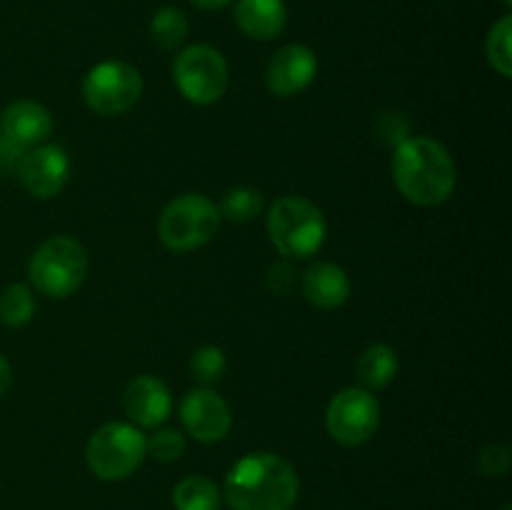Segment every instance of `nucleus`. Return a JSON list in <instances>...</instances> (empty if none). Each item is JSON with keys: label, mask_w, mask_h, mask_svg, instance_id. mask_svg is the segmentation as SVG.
<instances>
[{"label": "nucleus", "mask_w": 512, "mask_h": 510, "mask_svg": "<svg viewBox=\"0 0 512 510\" xmlns=\"http://www.w3.org/2000/svg\"><path fill=\"white\" fill-rule=\"evenodd\" d=\"M393 180L408 203L435 208L455 193L458 165L443 143L410 135L395 148Z\"/></svg>", "instance_id": "f257e3e1"}, {"label": "nucleus", "mask_w": 512, "mask_h": 510, "mask_svg": "<svg viewBox=\"0 0 512 510\" xmlns=\"http://www.w3.org/2000/svg\"><path fill=\"white\" fill-rule=\"evenodd\" d=\"M300 478L278 453H250L230 468L225 500L233 510H290L298 500Z\"/></svg>", "instance_id": "f03ea898"}, {"label": "nucleus", "mask_w": 512, "mask_h": 510, "mask_svg": "<svg viewBox=\"0 0 512 510\" xmlns=\"http://www.w3.org/2000/svg\"><path fill=\"white\" fill-rule=\"evenodd\" d=\"M268 235L283 258L305 260L323 248L328 223L315 203L300 195H283L268 210Z\"/></svg>", "instance_id": "7ed1b4c3"}, {"label": "nucleus", "mask_w": 512, "mask_h": 510, "mask_svg": "<svg viewBox=\"0 0 512 510\" xmlns=\"http://www.w3.org/2000/svg\"><path fill=\"white\" fill-rule=\"evenodd\" d=\"M148 438L133 423H105L85 445V463L100 480H125L143 465Z\"/></svg>", "instance_id": "20e7f679"}, {"label": "nucleus", "mask_w": 512, "mask_h": 510, "mask_svg": "<svg viewBox=\"0 0 512 510\" xmlns=\"http://www.w3.org/2000/svg\"><path fill=\"white\" fill-rule=\"evenodd\" d=\"M88 275V253L68 235L45 240L28 263V278L38 293L48 298H68Z\"/></svg>", "instance_id": "39448f33"}, {"label": "nucleus", "mask_w": 512, "mask_h": 510, "mask_svg": "<svg viewBox=\"0 0 512 510\" xmlns=\"http://www.w3.org/2000/svg\"><path fill=\"white\" fill-rule=\"evenodd\" d=\"M220 210L200 193H185L170 200L158 220L160 243L173 253H190L215 238L220 228Z\"/></svg>", "instance_id": "423d86ee"}, {"label": "nucleus", "mask_w": 512, "mask_h": 510, "mask_svg": "<svg viewBox=\"0 0 512 510\" xmlns=\"http://www.w3.org/2000/svg\"><path fill=\"white\" fill-rule=\"evenodd\" d=\"M173 80L188 103L213 105L228 90L230 70L220 50L200 43L180 50L173 63Z\"/></svg>", "instance_id": "0eeeda50"}, {"label": "nucleus", "mask_w": 512, "mask_h": 510, "mask_svg": "<svg viewBox=\"0 0 512 510\" xmlns=\"http://www.w3.org/2000/svg\"><path fill=\"white\" fill-rule=\"evenodd\" d=\"M143 95V75L123 60H105L88 70L83 80V100L93 113L115 118L133 108Z\"/></svg>", "instance_id": "6e6552de"}, {"label": "nucleus", "mask_w": 512, "mask_h": 510, "mask_svg": "<svg viewBox=\"0 0 512 510\" xmlns=\"http://www.w3.org/2000/svg\"><path fill=\"white\" fill-rule=\"evenodd\" d=\"M380 403L370 390L345 388L330 400L325 413V428L335 443L345 448L363 445L378 433Z\"/></svg>", "instance_id": "1a4fd4ad"}, {"label": "nucleus", "mask_w": 512, "mask_h": 510, "mask_svg": "<svg viewBox=\"0 0 512 510\" xmlns=\"http://www.w3.org/2000/svg\"><path fill=\"white\" fill-rule=\"evenodd\" d=\"M18 180L33 198L50 200L60 195L70 178V158L60 145L43 143L23 153L18 163Z\"/></svg>", "instance_id": "9d476101"}, {"label": "nucleus", "mask_w": 512, "mask_h": 510, "mask_svg": "<svg viewBox=\"0 0 512 510\" xmlns=\"http://www.w3.org/2000/svg\"><path fill=\"white\" fill-rule=\"evenodd\" d=\"M180 420L198 443H220L233 428V413L213 388L190 390L180 403Z\"/></svg>", "instance_id": "9b49d317"}, {"label": "nucleus", "mask_w": 512, "mask_h": 510, "mask_svg": "<svg viewBox=\"0 0 512 510\" xmlns=\"http://www.w3.org/2000/svg\"><path fill=\"white\" fill-rule=\"evenodd\" d=\"M318 75V58L308 45H285L265 68V85L278 98H293L308 90Z\"/></svg>", "instance_id": "f8f14e48"}, {"label": "nucleus", "mask_w": 512, "mask_h": 510, "mask_svg": "<svg viewBox=\"0 0 512 510\" xmlns=\"http://www.w3.org/2000/svg\"><path fill=\"white\" fill-rule=\"evenodd\" d=\"M53 135V115L35 100H15L0 115V138L15 148H38Z\"/></svg>", "instance_id": "ddd939ff"}, {"label": "nucleus", "mask_w": 512, "mask_h": 510, "mask_svg": "<svg viewBox=\"0 0 512 510\" xmlns=\"http://www.w3.org/2000/svg\"><path fill=\"white\" fill-rule=\"evenodd\" d=\"M123 408L135 428H158L168 420L173 395L168 385L155 375H138L125 385Z\"/></svg>", "instance_id": "4468645a"}, {"label": "nucleus", "mask_w": 512, "mask_h": 510, "mask_svg": "<svg viewBox=\"0 0 512 510\" xmlns=\"http://www.w3.org/2000/svg\"><path fill=\"white\" fill-rule=\"evenodd\" d=\"M303 293L315 308H340L350 295V278L340 265L328 263V260L313 263L303 275Z\"/></svg>", "instance_id": "2eb2a0df"}, {"label": "nucleus", "mask_w": 512, "mask_h": 510, "mask_svg": "<svg viewBox=\"0 0 512 510\" xmlns=\"http://www.w3.org/2000/svg\"><path fill=\"white\" fill-rule=\"evenodd\" d=\"M235 23L248 38L273 40L285 30L288 8L283 0H238Z\"/></svg>", "instance_id": "dca6fc26"}, {"label": "nucleus", "mask_w": 512, "mask_h": 510, "mask_svg": "<svg viewBox=\"0 0 512 510\" xmlns=\"http://www.w3.org/2000/svg\"><path fill=\"white\" fill-rule=\"evenodd\" d=\"M398 353H395L390 345L375 343L370 348L363 350V355L358 358V380L363 383L365 390H383L398 375Z\"/></svg>", "instance_id": "f3484780"}, {"label": "nucleus", "mask_w": 512, "mask_h": 510, "mask_svg": "<svg viewBox=\"0 0 512 510\" xmlns=\"http://www.w3.org/2000/svg\"><path fill=\"white\" fill-rule=\"evenodd\" d=\"M223 495L205 475H188L173 488L175 510H220Z\"/></svg>", "instance_id": "a211bd4d"}, {"label": "nucleus", "mask_w": 512, "mask_h": 510, "mask_svg": "<svg viewBox=\"0 0 512 510\" xmlns=\"http://www.w3.org/2000/svg\"><path fill=\"white\" fill-rule=\"evenodd\" d=\"M35 315L33 288L25 283H13L0 293V320L8 328H23Z\"/></svg>", "instance_id": "6ab92c4d"}, {"label": "nucleus", "mask_w": 512, "mask_h": 510, "mask_svg": "<svg viewBox=\"0 0 512 510\" xmlns=\"http://www.w3.org/2000/svg\"><path fill=\"white\" fill-rule=\"evenodd\" d=\"M150 35L163 50H178L188 35V18L180 8L165 5L150 20Z\"/></svg>", "instance_id": "aec40b11"}, {"label": "nucleus", "mask_w": 512, "mask_h": 510, "mask_svg": "<svg viewBox=\"0 0 512 510\" xmlns=\"http://www.w3.org/2000/svg\"><path fill=\"white\" fill-rule=\"evenodd\" d=\"M263 193L248 185H240V188H230L228 193L220 200L218 210L220 218H228L230 223H250L253 218H258L263 213Z\"/></svg>", "instance_id": "412c9836"}, {"label": "nucleus", "mask_w": 512, "mask_h": 510, "mask_svg": "<svg viewBox=\"0 0 512 510\" xmlns=\"http://www.w3.org/2000/svg\"><path fill=\"white\" fill-rule=\"evenodd\" d=\"M485 53H488L490 65L498 70L503 78L512 75V18L503 15L498 23L493 25L488 35V43H485Z\"/></svg>", "instance_id": "4be33fe9"}, {"label": "nucleus", "mask_w": 512, "mask_h": 510, "mask_svg": "<svg viewBox=\"0 0 512 510\" xmlns=\"http://www.w3.org/2000/svg\"><path fill=\"white\" fill-rule=\"evenodd\" d=\"M225 368H228V360H225V353L218 348V345H203L193 353L190 358V373L198 380L203 388L218 383L225 375Z\"/></svg>", "instance_id": "5701e85b"}, {"label": "nucleus", "mask_w": 512, "mask_h": 510, "mask_svg": "<svg viewBox=\"0 0 512 510\" xmlns=\"http://www.w3.org/2000/svg\"><path fill=\"white\" fill-rule=\"evenodd\" d=\"M148 453L158 463H173L185 453V435L175 428H163L148 438Z\"/></svg>", "instance_id": "b1692460"}, {"label": "nucleus", "mask_w": 512, "mask_h": 510, "mask_svg": "<svg viewBox=\"0 0 512 510\" xmlns=\"http://www.w3.org/2000/svg\"><path fill=\"white\" fill-rule=\"evenodd\" d=\"M375 138L383 145H395L398 148L400 143H405L410 138L408 120L400 113H383L375 120Z\"/></svg>", "instance_id": "393cba45"}, {"label": "nucleus", "mask_w": 512, "mask_h": 510, "mask_svg": "<svg viewBox=\"0 0 512 510\" xmlns=\"http://www.w3.org/2000/svg\"><path fill=\"white\" fill-rule=\"evenodd\" d=\"M478 468L483 475H490V478H500V475L508 473L510 468V448L503 443L485 445L478 455Z\"/></svg>", "instance_id": "a878e982"}, {"label": "nucleus", "mask_w": 512, "mask_h": 510, "mask_svg": "<svg viewBox=\"0 0 512 510\" xmlns=\"http://www.w3.org/2000/svg\"><path fill=\"white\" fill-rule=\"evenodd\" d=\"M270 290L278 295H285L290 290V285H293V270L288 268L285 263H278L270 268Z\"/></svg>", "instance_id": "bb28decb"}, {"label": "nucleus", "mask_w": 512, "mask_h": 510, "mask_svg": "<svg viewBox=\"0 0 512 510\" xmlns=\"http://www.w3.org/2000/svg\"><path fill=\"white\" fill-rule=\"evenodd\" d=\"M13 385V368H10L8 360L0 355V398H3L5 393H8V388Z\"/></svg>", "instance_id": "cd10ccee"}, {"label": "nucleus", "mask_w": 512, "mask_h": 510, "mask_svg": "<svg viewBox=\"0 0 512 510\" xmlns=\"http://www.w3.org/2000/svg\"><path fill=\"white\" fill-rule=\"evenodd\" d=\"M190 5H195V8L200 10H220L225 8V5H230L233 0H188Z\"/></svg>", "instance_id": "c85d7f7f"}, {"label": "nucleus", "mask_w": 512, "mask_h": 510, "mask_svg": "<svg viewBox=\"0 0 512 510\" xmlns=\"http://www.w3.org/2000/svg\"><path fill=\"white\" fill-rule=\"evenodd\" d=\"M503 510H510V505H503Z\"/></svg>", "instance_id": "c756f323"}, {"label": "nucleus", "mask_w": 512, "mask_h": 510, "mask_svg": "<svg viewBox=\"0 0 512 510\" xmlns=\"http://www.w3.org/2000/svg\"><path fill=\"white\" fill-rule=\"evenodd\" d=\"M512 3V0H505V5H510Z\"/></svg>", "instance_id": "7c9ffc66"}]
</instances>
